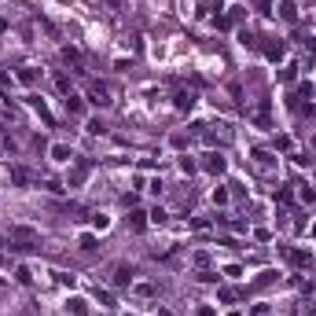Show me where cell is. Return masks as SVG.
<instances>
[{"mask_svg":"<svg viewBox=\"0 0 316 316\" xmlns=\"http://www.w3.org/2000/svg\"><path fill=\"white\" fill-rule=\"evenodd\" d=\"M52 158H55V162H70V158H74L70 155V144H55L52 147Z\"/></svg>","mask_w":316,"mask_h":316,"instance_id":"cell-10","label":"cell"},{"mask_svg":"<svg viewBox=\"0 0 316 316\" xmlns=\"http://www.w3.org/2000/svg\"><path fill=\"white\" fill-rule=\"evenodd\" d=\"M88 133L99 136V133H107V125H103V122H88Z\"/></svg>","mask_w":316,"mask_h":316,"instance_id":"cell-25","label":"cell"},{"mask_svg":"<svg viewBox=\"0 0 316 316\" xmlns=\"http://www.w3.org/2000/svg\"><path fill=\"white\" fill-rule=\"evenodd\" d=\"M147 217H151V221H155V225H165V210H158V206H155L151 213H147Z\"/></svg>","mask_w":316,"mask_h":316,"instance_id":"cell-20","label":"cell"},{"mask_svg":"<svg viewBox=\"0 0 316 316\" xmlns=\"http://www.w3.org/2000/svg\"><path fill=\"white\" fill-rule=\"evenodd\" d=\"M18 81H22V85H33V81H37V70L33 67H22V70H18Z\"/></svg>","mask_w":316,"mask_h":316,"instance_id":"cell-15","label":"cell"},{"mask_svg":"<svg viewBox=\"0 0 316 316\" xmlns=\"http://www.w3.org/2000/svg\"><path fill=\"white\" fill-rule=\"evenodd\" d=\"M225 155H221V151H210L206 155V162H202V169H206V173H213V176H217V173H225Z\"/></svg>","mask_w":316,"mask_h":316,"instance_id":"cell-3","label":"cell"},{"mask_svg":"<svg viewBox=\"0 0 316 316\" xmlns=\"http://www.w3.org/2000/svg\"><path fill=\"white\" fill-rule=\"evenodd\" d=\"M195 107V92H176V110H191Z\"/></svg>","mask_w":316,"mask_h":316,"instance_id":"cell-9","label":"cell"},{"mask_svg":"<svg viewBox=\"0 0 316 316\" xmlns=\"http://www.w3.org/2000/svg\"><path fill=\"white\" fill-rule=\"evenodd\" d=\"M129 225H133L136 232H144V225H147V213H140V210H133V213H129Z\"/></svg>","mask_w":316,"mask_h":316,"instance_id":"cell-12","label":"cell"},{"mask_svg":"<svg viewBox=\"0 0 316 316\" xmlns=\"http://www.w3.org/2000/svg\"><path fill=\"white\" fill-rule=\"evenodd\" d=\"M15 280L22 283V287H30V283H33V276H30V268H26V265H18V268H15Z\"/></svg>","mask_w":316,"mask_h":316,"instance_id":"cell-14","label":"cell"},{"mask_svg":"<svg viewBox=\"0 0 316 316\" xmlns=\"http://www.w3.org/2000/svg\"><path fill=\"white\" fill-rule=\"evenodd\" d=\"M92 225H96L99 232H107V228H110V217H107V213H96V217H92Z\"/></svg>","mask_w":316,"mask_h":316,"instance_id":"cell-17","label":"cell"},{"mask_svg":"<svg viewBox=\"0 0 316 316\" xmlns=\"http://www.w3.org/2000/svg\"><path fill=\"white\" fill-rule=\"evenodd\" d=\"M213 202H217V206H225V202H228V191H225V188H213Z\"/></svg>","mask_w":316,"mask_h":316,"instance_id":"cell-19","label":"cell"},{"mask_svg":"<svg viewBox=\"0 0 316 316\" xmlns=\"http://www.w3.org/2000/svg\"><path fill=\"white\" fill-rule=\"evenodd\" d=\"M99 294V305H114V294H110V291H96Z\"/></svg>","mask_w":316,"mask_h":316,"instance_id":"cell-24","label":"cell"},{"mask_svg":"<svg viewBox=\"0 0 316 316\" xmlns=\"http://www.w3.org/2000/svg\"><path fill=\"white\" fill-rule=\"evenodd\" d=\"M313 236H316V225H313Z\"/></svg>","mask_w":316,"mask_h":316,"instance_id":"cell-26","label":"cell"},{"mask_svg":"<svg viewBox=\"0 0 316 316\" xmlns=\"http://www.w3.org/2000/svg\"><path fill=\"white\" fill-rule=\"evenodd\" d=\"M67 309H70L74 316H88V302H85V298H70Z\"/></svg>","mask_w":316,"mask_h":316,"instance_id":"cell-8","label":"cell"},{"mask_svg":"<svg viewBox=\"0 0 316 316\" xmlns=\"http://www.w3.org/2000/svg\"><path fill=\"white\" fill-rule=\"evenodd\" d=\"M11 243H22L18 250H30V246H37V232L33 228H11Z\"/></svg>","mask_w":316,"mask_h":316,"instance_id":"cell-1","label":"cell"},{"mask_svg":"<svg viewBox=\"0 0 316 316\" xmlns=\"http://www.w3.org/2000/svg\"><path fill=\"white\" fill-rule=\"evenodd\" d=\"M180 169H184V173H195V162H191L188 155H180Z\"/></svg>","mask_w":316,"mask_h":316,"instance_id":"cell-22","label":"cell"},{"mask_svg":"<svg viewBox=\"0 0 316 316\" xmlns=\"http://www.w3.org/2000/svg\"><path fill=\"white\" fill-rule=\"evenodd\" d=\"M11 180L18 184V188H26V184L33 180V173H30V169H22V165H11Z\"/></svg>","mask_w":316,"mask_h":316,"instance_id":"cell-7","label":"cell"},{"mask_svg":"<svg viewBox=\"0 0 316 316\" xmlns=\"http://www.w3.org/2000/svg\"><path fill=\"white\" fill-rule=\"evenodd\" d=\"M88 99H92L96 107H110V92H107L103 85H92V88H88Z\"/></svg>","mask_w":316,"mask_h":316,"instance_id":"cell-5","label":"cell"},{"mask_svg":"<svg viewBox=\"0 0 316 316\" xmlns=\"http://www.w3.org/2000/svg\"><path fill=\"white\" fill-rule=\"evenodd\" d=\"M55 88H59V92H67V96H70V81L63 78V74H59V78H55Z\"/></svg>","mask_w":316,"mask_h":316,"instance_id":"cell-21","label":"cell"},{"mask_svg":"<svg viewBox=\"0 0 316 316\" xmlns=\"http://www.w3.org/2000/svg\"><path fill=\"white\" fill-rule=\"evenodd\" d=\"M294 313H298V316H316V305H313V302H302Z\"/></svg>","mask_w":316,"mask_h":316,"instance_id":"cell-18","label":"cell"},{"mask_svg":"<svg viewBox=\"0 0 316 316\" xmlns=\"http://www.w3.org/2000/svg\"><path fill=\"white\" fill-rule=\"evenodd\" d=\"M110 283H114V287H129V283H133V268H129V265H114Z\"/></svg>","mask_w":316,"mask_h":316,"instance_id":"cell-4","label":"cell"},{"mask_svg":"<svg viewBox=\"0 0 316 316\" xmlns=\"http://www.w3.org/2000/svg\"><path fill=\"white\" fill-rule=\"evenodd\" d=\"M254 162L261 165V169H272V165H276V158L268 155V151H254Z\"/></svg>","mask_w":316,"mask_h":316,"instance_id":"cell-11","label":"cell"},{"mask_svg":"<svg viewBox=\"0 0 316 316\" xmlns=\"http://www.w3.org/2000/svg\"><path fill=\"white\" fill-rule=\"evenodd\" d=\"M81 250H85V254H96L99 250V243H96V236H81V243H78Z\"/></svg>","mask_w":316,"mask_h":316,"instance_id":"cell-13","label":"cell"},{"mask_svg":"<svg viewBox=\"0 0 316 316\" xmlns=\"http://www.w3.org/2000/svg\"><path fill=\"white\" fill-rule=\"evenodd\" d=\"M63 59H67V63H81V55L74 52V48H63Z\"/></svg>","mask_w":316,"mask_h":316,"instance_id":"cell-23","label":"cell"},{"mask_svg":"<svg viewBox=\"0 0 316 316\" xmlns=\"http://www.w3.org/2000/svg\"><path fill=\"white\" fill-rule=\"evenodd\" d=\"M88 173H92V162H88V158H81V162H78V165L70 169V188H81Z\"/></svg>","mask_w":316,"mask_h":316,"instance_id":"cell-2","label":"cell"},{"mask_svg":"<svg viewBox=\"0 0 316 316\" xmlns=\"http://www.w3.org/2000/svg\"><path fill=\"white\" fill-rule=\"evenodd\" d=\"M67 110H70V114H81V110H85V107H81V99L74 96V92H70V96H67Z\"/></svg>","mask_w":316,"mask_h":316,"instance_id":"cell-16","label":"cell"},{"mask_svg":"<svg viewBox=\"0 0 316 316\" xmlns=\"http://www.w3.org/2000/svg\"><path fill=\"white\" fill-rule=\"evenodd\" d=\"M265 55H268V59H283V41H280V37H268Z\"/></svg>","mask_w":316,"mask_h":316,"instance_id":"cell-6","label":"cell"}]
</instances>
